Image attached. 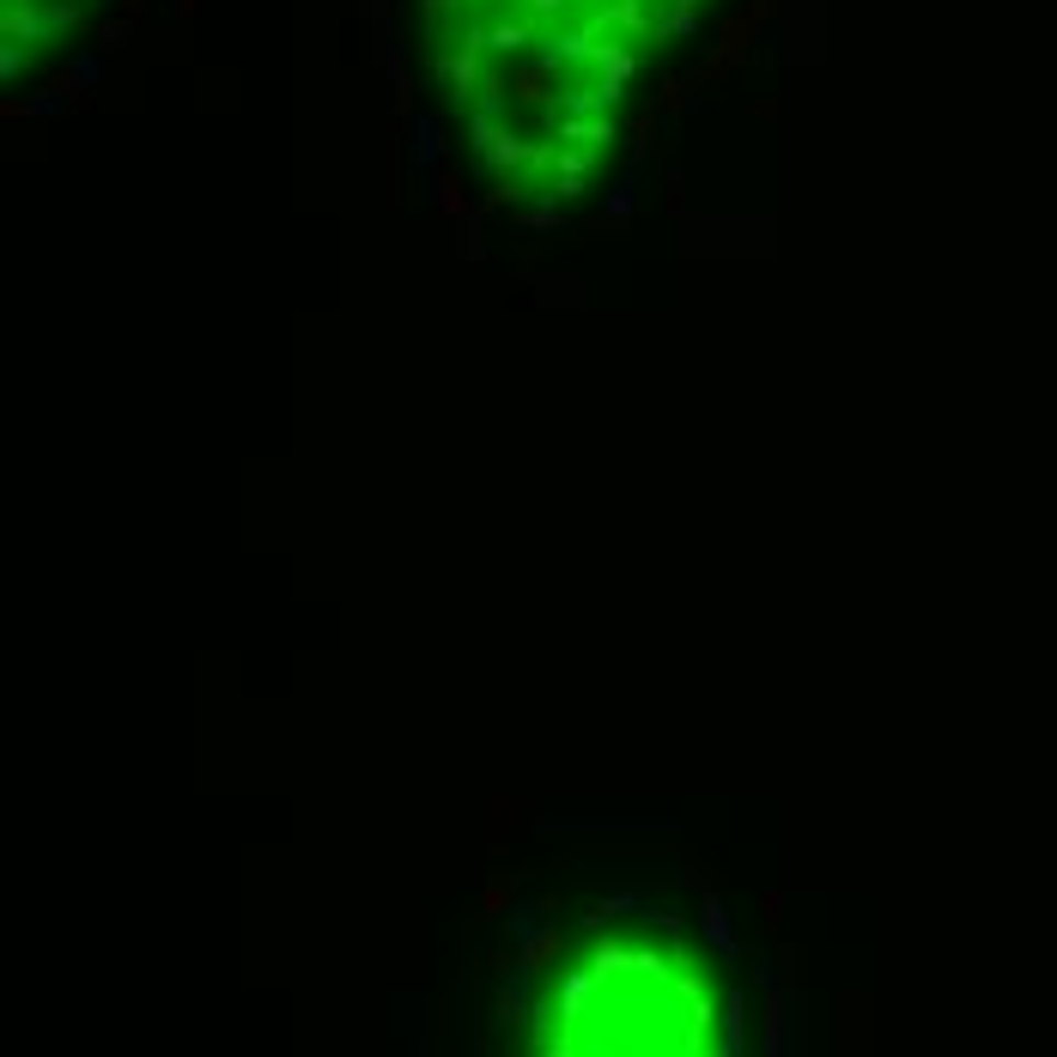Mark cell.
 <instances>
[{
    "label": "cell",
    "instance_id": "obj_1",
    "mask_svg": "<svg viewBox=\"0 0 1057 1057\" xmlns=\"http://www.w3.org/2000/svg\"><path fill=\"white\" fill-rule=\"evenodd\" d=\"M718 0H407L438 122L510 207L596 195Z\"/></svg>",
    "mask_w": 1057,
    "mask_h": 1057
},
{
    "label": "cell",
    "instance_id": "obj_2",
    "mask_svg": "<svg viewBox=\"0 0 1057 1057\" xmlns=\"http://www.w3.org/2000/svg\"><path fill=\"white\" fill-rule=\"evenodd\" d=\"M536 1057H735V997L699 972L681 930L651 912V936H589L529 1009Z\"/></svg>",
    "mask_w": 1057,
    "mask_h": 1057
},
{
    "label": "cell",
    "instance_id": "obj_3",
    "mask_svg": "<svg viewBox=\"0 0 1057 1057\" xmlns=\"http://www.w3.org/2000/svg\"><path fill=\"white\" fill-rule=\"evenodd\" d=\"M110 0H0L7 13V67H43L98 25Z\"/></svg>",
    "mask_w": 1057,
    "mask_h": 1057
}]
</instances>
